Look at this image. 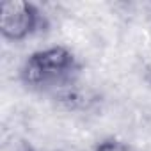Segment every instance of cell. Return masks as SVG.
<instances>
[{
  "mask_svg": "<svg viewBox=\"0 0 151 151\" xmlns=\"http://www.w3.org/2000/svg\"><path fill=\"white\" fill-rule=\"evenodd\" d=\"M20 151H34V149H32V147H30V146H23V147H22V149H20Z\"/></svg>",
  "mask_w": 151,
  "mask_h": 151,
  "instance_id": "obj_4",
  "label": "cell"
},
{
  "mask_svg": "<svg viewBox=\"0 0 151 151\" xmlns=\"http://www.w3.org/2000/svg\"><path fill=\"white\" fill-rule=\"evenodd\" d=\"M82 64L68 46L55 45L32 52L20 68V80L30 91L66 93L77 84Z\"/></svg>",
  "mask_w": 151,
  "mask_h": 151,
  "instance_id": "obj_1",
  "label": "cell"
},
{
  "mask_svg": "<svg viewBox=\"0 0 151 151\" xmlns=\"http://www.w3.org/2000/svg\"><path fill=\"white\" fill-rule=\"evenodd\" d=\"M93 151H132V149L128 147L126 142L110 137V139H105V140H101L100 144H96Z\"/></svg>",
  "mask_w": 151,
  "mask_h": 151,
  "instance_id": "obj_3",
  "label": "cell"
},
{
  "mask_svg": "<svg viewBox=\"0 0 151 151\" xmlns=\"http://www.w3.org/2000/svg\"><path fill=\"white\" fill-rule=\"evenodd\" d=\"M48 20L39 6L23 0L2 4L0 14V34L6 41H25L43 30H46Z\"/></svg>",
  "mask_w": 151,
  "mask_h": 151,
  "instance_id": "obj_2",
  "label": "cell"
}]
</instances>
